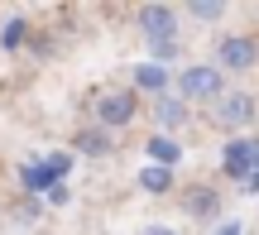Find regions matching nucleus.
<instances>
[{
  "label": "nucleus",
  "instance_id": "9",
  "mask_svg": "<svg viewBox=\"0 0 259 235\" xmlns=\"http://www.w3.org/2000/svg\"><path fill=\"white\" fill-rule=\"evenodd\" d=\"M183 207H187V216H197V221H216L221 216V192L216 187H192L183 197Z\"/></svg>",
  "mask_w": 259,
  "mask_h": 235
},
{
  "label": "nucleus",
  "instance_id": "16",
  "mask_svg": "<svg viewBox=\"0 0 259 235\" xmlns=\"http://www.w3.org/2000/svg\"><path fill=\"white\" fill-rule=\"evenodd\" d=\"M67 168H72V154H48V159H44V173H48L53 182H63Z\"/></svg>",
  "mask_w": 259,
  "mask_h": 235
},
{
  "label": "nucleus",
  "instance_id": "11",
  "mask_svg": "<svg viewBox=\"0 0 259 235\" xmlns=\"http://www.w3.org/2000/svg\"><path fill=\"white\" fill-rule=\"evenodd\" d=\"M72 149H77V154H87V159H106L115 144H111V134H106V130H82V134L72 139Z\"/></svg>",
  "mask_w": 259,
  "mask_h": 235
},
{
  "label": "nucleus",
  "instance_id": "3",
  "mask_svg": "<svg viewBox=\"0 0 259 235\" xmlns=\"http://www.w3.org/2000/svg\"><path fill=\"white\" fill-rule=\"evenodd\" d=\"M254 168H259V134H235L221 149V173L235 178V182H245Z\"/></svg>",
  "mask_w": 259,
  "mask_h": 235
},
{
  "label": "nucleus",
  "instance_id": "18",
  "mask_svg": "<svg viewBox=\"0 0 259 235\" xmlns=\"http://www.w3.org/2000/svg\"><path fill=\"white\" fill-rule=\"evenodd\" d=\"M67 197H72V192H67V187H63V182H53V187H48V192H44V202H48V207H63V202H67Z\"/></svg>",
  "mask_w": 259,
  "mask_h": 235
},
{
  "label": "nucleus",
  "instance_id": "21",
  "mask_svg": "<svg viewBox=\"0 0 259 235\" xmlns=\"http://www.w3.org/2000/svg\"><path fill=\"white\" fill-rule=\"evenodd\" d=\"M245 192H259V168L250 173V178H245Z\"/></svg>",
  "mask_w": 259,
  "mask_h": 235
},
{
  "label": "nucleus",
  "instance_id": "17",
  "mask_svg": "<svg viewBox=\"0 0 259 235\" xmlns=\"http://www.w3.org/2000/svg\"><path fill=\"white\" fill-rule=\"evenodd\" d=\"M178 58V38H168V43H149V63H158V67H168Z\"/></svg>",
  "mask_w": 259,
  "mask_h": 235
},
{
  "label": "nucleus",
  "instance_id": "2",
  "mask_svg": "<svg viewBox=\"0 0 259 235\" xmlns=\"http://www.w3.org/2000/svg\"><path fill=\"white\" fill-rule=\"evenodd\" d=\"M178 96H183L187 106L192 101H221L226 96V72L221 67H206V63H192V67H183L178 72Z\"/></svg>",
  "mask_w": 259,
  "mask_h": 235
},
{
  "label": "nucleus",
  "instance_id": "6",
  "mask_svg": "<svg viewBox=\"0 0 259 235\" xmlns=\"http://www.w3.org/2000/svg\"><path fill=\"white\" fill-rule=\"evenodd\" d=\"M250 120H254V96L250 91H226L221 101H216V125H226V130H245Z\"/></svg>",
  "mask_w": 259,
  "mask_h": 235
},
{
  "label": "nucleus",
  "instance_id": "8",
  "mask_svg": "<svg viewBox=\"0 0 259 235\" xmlns=\"http://www.w3.org/2000/svg\"><path fill=\"white\" fill-rule=\"evenodd\" d=\"M130 82H135V91H149V96H168V67L158 63H135L130 67Z\"/></svg>",
  "mask_w": 259,
  "mask_h": 235
},
{
  "label": "nucleus",
  "instance_id": "7",
  "mask_svg": "<svg viewBox=\"0 0 259 235\" xmlns=\"http://www.w3.org/2000/svg\"><path fill=\"white\" fill-rule=\"evenodd\" d=\"M187 115H192V111H187L183 96H158V101H154V125H158V134H178V130L187 125Z\"/></svg>",
  "mask_w": 259,
  "mask_h": 235
},
{
  "label": "nucleus",
  "instance_id": "20",
  "mask_svg": "<svg viewBox=\"0 0 259 235\" xmlns=\"http://www.w3.org/2000/svg\"><path fill=\"white\" fill-rule=\"evenodd\" d=\"M216 235H240V221H221V230Z\"/></svg>",
  "mask_w": 259,
  "mask_h": 235
},
{
  "label": "nucleus",
  "instance_id": "10",
  "mask_svg": "<svg viewBox=\"0 0 259 235\" xmlns=\"http://www.w3.org/2000/svg\"><path fill=\"white\" fill-rule=\"evenodd\" d=\"M144 154H149V163H158V168H178V159H183V144H178L173 134H149Z\"/></svg>",
  "mask_w": 259,
  "mask_h": 235
},
{
  "label": "nucleus",
  "instance_id": "1",
  "mask_svg": "<svg viewBox=\"0 0 259 235\" xmlns=\"http://www.w3.org/2000/svg\"><path fill=\"white\" fill-rule=\"evenodd\" d=\"M92 115H96V130H125L130 120L139 115V96H135V86H111V91H101L92 101Z\"/></svg>",
  "mask_w": 259,
  "mask_h": 235
},
{
  "label": "nucleus",
  "instance_id": "13",
  "mask_svg": "<svg viewBox=\"0 0 259 235\" xmlns=\"http://www.w3.org/2000/svg\"><path fill=\"white\" fill-rule=\"evenodd\" d=\"M183 15H187V19H197V24H216V19L226 15V5H221V0H187Z\"/></svg>",
  "mask_w": 259,
  "mask_h": 235
},
{
  "label": "nucleus",
  "instance_id": "14",
  "mask_svg": "<svg viewBox=\"0 0 259 235\" xmlns=\"http://www.w3.org/2000/svg\"><path fill=\"white\" fill-rule=\"evenodd\" d=\"M10 211H15V221H19V226H34V221H38V211H44V202H38V197H29V192H19V197L10 202Z\"/></svg>",
  "mask_w": 259,
  "mask_h": 235
},
{
  "label": "nucleus",
  "instance_id": "5",
  "mask_svg": "<svg viewBox=\"0 0 259 235\" xmlns=\"http://www.w3.org/2000/svg\"><path fill=\"white\" fill-rule=\"evenodd\" d=\"M254 63H259V43L250 34H226L216 43V67L221 72H250Z\"/></svg>",
  "mask_w": 259,
  "mask_h": 235
},
{
  "label": "nucleus",
  "instance_id": "19",
  "mask_svg": "<svg viewBox=\"0 0 259 235\" xmlns=\"http://www.w3.org/2000/svg\"><path fill=\"white\" fill-rule=\"evenodd\" d=\"M144 235H178L173 226H158V221H154V226H144Z\"/></svg>",
  "mask_w": 259,
  "mask_h": 235
},
{
  "label": "nucleus",
  "instance_id": "4",
  "mask_svg": "<svg viewBox=\"0 0 259 235\" xmlns=\"http://www.w3.org/2000/svg\"><path fill=\"white\" fill-rule=\"evenodd\" d=\"M135 24H139V34H144L149 43H168V38L178 34V10L163 5V0H154V5L135 10Z\"/></svg>",
  "mask_w": 259,
  "mask_h": 235
},
{
  "label": "nucleus",
  "instance_id": "15",
  "mask_svg": "<svg viewBox=\"0 0 259 235\" xmlns=\"http://www.w3.org/2000/svg\"><path fill=\"white\" fill-rule=\"evenodd\" d=\"M24 43H29V19H10V24L0 29V48L15 53V48H24Z\"/></svg>",
  "mask_w": 259,
  "mask_h": 235
},
{
  "label": "nucleus",
  "instance_id": "12",
  "mask_svg": "<svg viewBox=\"0 0 259 235\" xmlns=\"http://www.w3.org/2000/svg\"><path fill=\"white\" fill-rule=\"evenodd\" d=\"M139 187H144L149 197H163V192L173 187V168H158V163H144V168H139Z\"/></svg>",
  "mask_w": 259,
  "mask_h": 235
}]
</instances>
